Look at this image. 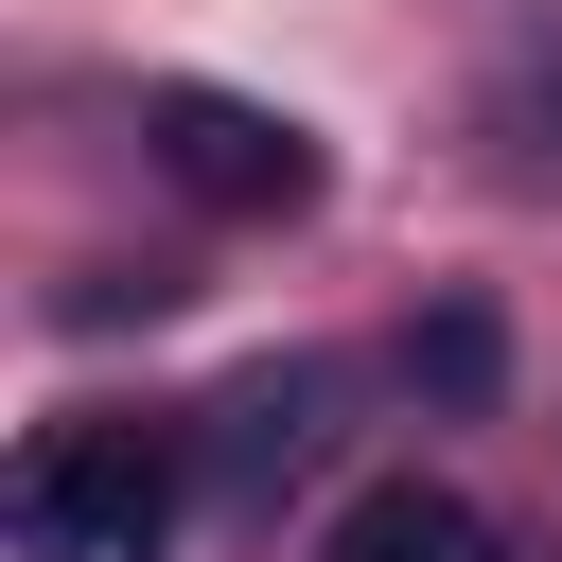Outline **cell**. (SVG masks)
<instances>
[{"label":"cell","mask_w":562,"mask_h":562,"mask_svg":"<svg viewBox=\"0 0 562 562\" xmlns=\"http://www.w3.org/2000/svg\"><path fill=\"white\" fill-rule=\"evenodd\" d=\"M404 369H439V386H492V316H439V334H404Z\"/></svg>","instance_id":"5"},{"label":"cell","mask_w":562,"mask_h":562,"mask_svg":"<svg viewBox=\"0 0 562 562\" xmlns=\"http://www.w3.org/2000/svg\"><path fill=\"white\" fill-rule=\"evenodd\" d=\"M316 457H334V369H246L211 404V492H281Z\"/></svg>","instance_id":"3"},{"label":"cell","mask_w":562,"mask_h":562,"mask_svg":"<svg viewBox=\"0 0 562 562\" xmlns=\"http://www.w3.org/2000/svg\"><path fill=\"white\" fill-rule=\"evenodd\" d=\"M176 509H193V439H176V422H123V404L53 422V439L18 457V492H0L18 562H158Z\"/></svg>","instance_id":"1"},{"label":"cell","mask_w":562,"mask_h":562,"mask_svg":"<svg viewBox=\"0 0 562 562\" xmlns=\"http://www.w3.org/2000/svg\"><path fill=\"white\" fill-rule=\"evenodd\" d=\"M316 562H509V544H492V509H474V492L386 474V492H351V509H334V544H316Z\"/></svg>","instance_id":"4"},{"label":"cell","mask_w":562,"mask_h":562,"mask_svg":"<svg viewBox=\"0 0 562 562\" xmlns=\"http://www.w3.org/2000/svg\"><path fill=\"white\" fill-rule=\"evenodd\" d=\"M140 140H158V176L193 193V211H316V140L281 123V105H246V88H158L140 105Z\"/></svg>","instance_id":"2"}]
</instances>
